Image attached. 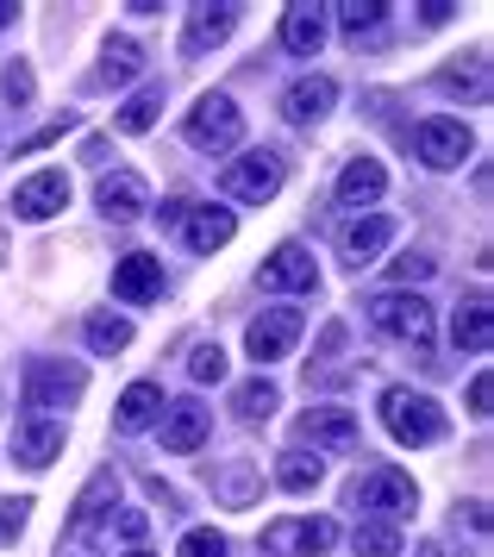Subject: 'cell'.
I'll return each instance as SVG.
<instances>
[{
    "label": "cell",
    "mask_w": 494,
    "mask_h": 557,
    "mask_svg": "<svg viewBox=\"0 0 494 557\" xmlns=\"http://www.w3.org/2000/svg\"><path fill=\"white\" fill-rule=\"evenodd\" d=\"M213 495H220L225 507H250L257 495H263V476H257V463H232V470L213 482Z\"/></svg>",
    "instance_id": "obj_27"
},
{
    "label": "cell",
    "mask_w": 494,
    "mask_h": 557,
    "mask_svg": "<svg viewBox=\"0 0 494 557\" xmlns=\"http://www.w3.org/2000/svg\"><path fill=\"white\" fill-rule=\"evenodd\" d=\"M257 282H263V288H288V295H307V288H320V263H313L307 245H275V251L263 257Z\"/></svg>",
    "instance_id": "obj_10"
},
{
    "label": "cell",
    "mask_w": 494,
    "mask_h": 557,
    "mask_svg": "<svg viewBox=\"0 0 494 557\" xmlns=\"http://www.w3.org/2000/svg\"><path fill=\"white\" fill-rule=\"evenodd\" d=\"M157 220H163V226H182V220H188V201H170L163 213H157Z\"/></svg>",
    "instance_id": "obj_44"
},
{
    "label": "cell",
    "mask_w": 494,
    "mask_h": 557,
    "mask_svg": "<svg viewBox=\"0 0 494 557\" xmlns=\"http://www.w3.org/2000/svg\"><path fill=\"white\" fill-rule=\"evenodd\" d=\"M188 376H195V382H225V351H220V345H195Z\"/></svg>",
    "instance_id": "obj_35"
},
{
    "label": "cell",
    "mask_w": 494,
    "mask_h": 557,
    "mask_svg": "<svg viewBox=\"0 0 494 557\" xmlns=\"http://www.w3.org/2000/svg\"><path fill=\"white\" fill-rule=\"evenodd\" d=\"M0 95H7L13 107H25V101H32V70H25V63H7V76H0Z\"/></svg>",
    "instance_id": "obj_38"
},
{
    "label": "cell",
    "mask_w": 494,
    "mask_h": 557,
    "mask_svg": "<svg viewBox=\"0 0 494 557\" xmlns=\"http://www.w3.org/2000/svg\"><path fill=\"white\" fill-rule=\"evenodd\" d=\"M120 539L138 552V545L150 539V513H138V507H132V513H120Z\"/></svg>",
    "instance_id": "obj_40"
},
{
    "label": "cell",
    "mask_w": 494,
    "mask_h": 557,
    "mask_svg": "<svg viewBox=\"0 0 494 557\" xmlns=\"http://www.w3.org/2000/svg\"><path fill=\"white\" fill-rule=\"evenodd\" d=\"M113 413H120V432H145L150 420L163 413V388H157V382H132Z\"/></svg>",
    "instance_id": "obj_24"
},
{
    "label": "cell",
    "mask_w": 494,
    "mask_h": 557,
    "mask_svg": "<svg viewBox=\"0 0 494 557\" xmlns=\"http://www.w3.org/2000/svg\"><path fill=\"white\" fill-rule=\"evenodd\" d=\"M82 388H88V370L82 363H32L25 370V407L32 413H57V407L82 401Z\"/></svg>",
    "instance_id": "obj_3"
},
{
    "label": "cell",
    "mask_w": 494,
    "mask_h": 557,
    "mask_svg": "<svg viewBox=\"0 0 494 557\" xmlns=\"http://www.w3.org/2000/svg\"><path fill=\"white\" fill-rule=\"evenodd\" d=\"M25 513H32V502H25V495L0 502V545H13V539L25 532Z\"/></svg>",
    "instance_id": "obj_37"
},
{
    "label": "cell",
    "mask_w": 494,
    "mask_h": 557,
    "mask_svg": "<svg viewBox=\"0 0 494 557\" xmlns=\"http://www.w3.org/2000/svg\"><path fill=\"white\" fill-rule=\"evenodd\" d=\"M113 295H120V301H132V307L157 301V295H163V263H157V257H145V251L120 257V263H113Z\"/></svg>",
    "instance_id": "obj_13"
},
{
    "label": "cell",
    "mask_w": 494,
    "mask_h": 557,
    "mask_svg": "<svg viewBox=\"0 0 494 557\" xmlns=\"http://www.w3.org/2000/svg\"><path fill=\"white\" fill-rule=\"evenodd\" d=\"M432 270H439V263H432V257H425V251H407V257H400V263H395V282H425V276H432Z\"/></svg>",
    "instance_id": "obj_39"
},
{
    "label": "cell",
    "mask_w": 494,
    "mask_h": 557,
    "mask_svg": "<svg viewBox=\"0 0 494 557\" xmlns=\"http://www.w3.org/2000/svg\"><path fill=\"white\" fill-rule=\"evenodd\" d=\"M450 338H457L464 351H489V345H494L489 301H470V307H457V320H450Z\"/></svg>",
    "instance_id": "obj_25"
},
{
    "label": "cell",
    "mask_w": 494,
    "mask_h": 557,
    "mask_svg": "<svg viewBox=\"0 0 494 557\" xmlns=\"http://www.w3.org/2000/svg\"><path fill=\"white\" fill-rule=\"evenodd\" d=\"M300 438L307 445H325V451H350L357 445V413H345V407H307Z\"/></svg>",
    "instance_id": "obj_15"
},
{
    "label": "cell",
    "mask_w": 494,
    "mask_h": 557,
    "mask_svg": "<svg viewBox=\"0 0 494 557\" xmlns=\"http://www.w3.org/2000/svg\"><path fill=\"white\" fill-rule=\"evenodd\" d=\"M382 188H388V170L375 157H357V163H345V176H338V201L370 207V201H382Z\"/></svg>",
    "instance_id": "obj_22"
},
{
    "label": "cell",
    "mask_w": 494,
    "mask_h": 557,
    "mask_svg": "<svg viewBox=\"0 0 494 557\" xmlns=\"http://www.w3.org/2000/svg\"><path fill=\"white\" fill-rule=\"evenodd\" d=\"M382 426L395 432L400 445H439L450 432L445 407L432 401V395H413V388H388L382 395Z\"/></svg>",
    "instance_id": "obj_1"
},
{
    "label": "cell",
    "mask_w": 494,
    "mask_h": 557,
    "mask_svg": "<svg viewBox=\"0 0 494 557\" xmlns=\"http://www.w3.org/2000/svg\"><path fill=\"white\" fill-rule=\"evenodd\" d=\"M320 476H325V463H320V457H307V451H288V457H282V470H275V482H282L288 495L320 488Z\"/></svg>",
    "instance_id": "obj_29"
},
{
    "label": "cell",
    "mask_w": 494,
    "mask_h": 557,
    "mask_svg": "<svg viewBox=\"0 0 494 557\" xmlns=\"http://www.w3.org/2000/svg\"><path fill=\"white\" fill-rule=\"evenodd\" d=\"M357 502L370 507V513H413L420 488H413V476H407V470H395V463H375L370 476L357 482Z\"/></svg>",
    "instance_id": "obj_9"
},
{
    "label": "cell",
    "mask_w": 494,
    "mask_h": 557,
    "mask_svg": "<svg viewBox=\"0 0 494 557\" xmlns=\"http://www.w3.org/2000/svg\"><path fill=\"white\" fill-rule=\"evenodd\" d=\"M295 338H300V313H295V307H270L263 320H250L245 351L257 357V363H275V357L295 351Z\"/></svg>",
    "instance_id": "obj_11"
},
{
    "label": "cell",
    "mask_w": 494,
    "mask_h": 557,
    "mask_svg": "<svg viewBox=\"0 0 494 557\" xmlns=\"http://www.w3.org/2000/svg\"><path fill=\"white\" fill-rule=\"evenodd\" d=\"M95 207L107 213V220H138L145 213V182L132 176V170H120V176H100V188H95Z\"/></svg>",
    "instance_id": "obj_19"
},
{
    "label": "cell",
    "mask_w": 494,
    "mask_h": 557,
    "mask_svg": "<svg viewBox=\"0 0 494 557\" xmlns=\"http://www.w3.org/2000/svg\"><path fill=\"white\" fill-rule=\"evenodd\" d=\"M420 13H425V26H445V20L457 13V7H445V0H432V7H420Z\"/></svg>",
    "instance_id": "obj_43"
},
{
    "label": "cell",
    "mask_w": 494,
    "mask_h": 557,
    "mask_svg": "<svg viewBox=\"0 0 494 557\" xmlns=\"http://www.w3.org/2000/svg\"><path fill=\"white\" fill-rule=\"evenodd\" d=\"M470 413H489V370L470 382Z\"/></svg>",
    "instance_id": "obj_42"
},
{
    "label": "cell",
    "mask_w": 494,
    "mask_h": 557,
    "mask_svg": "<svg viewBox=\"0 0 494 557\" xmlns=\"http://www.w3.org/2000/svg\"><path fill=\"white\" fill-rule=\"evenodd\" d=\"M88 345H95L100 357H107V351H125V345H132V326H125V320H107V313H95V320H88Z\"/></svg>",
    "instance_id": "obj_33"
},
{
    "label": "cell",
    "mask_w": 494,
    "mask_h": 557,
    "mask_svg": "<svg viewBox=\"0 0 494 557\" xmlns=\"http://www.w3.org/2000/svg\"><path fill=\"white\" fill-rule=\"evenodd\" d=\"M420 557H445V545H432V539H425V545H420Z\"/></svg>",
    "instance_id": "obj_46"
},
{
    "label": "cell",
    "mask_w": 494,
    "mask_h": 557,
    "mask_svg": "<svg viewBox=\"0 0 494 557\" xmlns=\"http://www.w3.org/2000/svg\"><path fill=\"white\" fill-rule=\"evenodd\" d=\"M338 545V527L325 513H300V520H270L263 527V552L275 557H320Z\"/></svg>",
    "instance_id": "obj_4"
},
{
    "label": "cell",
    "mask_w": 494,
    "mask_h": 557,
    "mask_svg": "<svg viewBox=\"0 0 494 557\" xmlns=\"http://www.w3.org/2000/svg\"><path fill=\"white\" fill-rule=\"evenodd\" d=\"M388 232H395V220H388V213H357V220H345V226H338V251H345V263H357V270H363V263L388 245Z\"/></svg>",
    "instance_id": "obj_14"
},
{
    "label": "cell",
    "mask_w": 494,
    "mask_h": 557,
    "mask_svg": "<svg viewBox=\"0 0 494 557\" xmlns=\"http://www.w3.org/2000/svg\"><path fill=\"white\" fill-rule=\"evenodd\" d=\"M232 232H238V220H232L225 207H195V213H188V245H195L200 257L232 245Z\"/></svg>",
    "instance_id": "obj_23"
},
{
    "label": "cell",
    "mask_w": 494,
    "mask_h": 557,
    "mask_svg": "<svg viewBox=\"0 0 494 557\" xmlns=\"http://www.w3.org/2000/svg\"><path fill=\"white\" fill-rule=\"evenodd\" d=\"M13 13H20V7H13V0H0V32L13 26Z\"/></svg>",
    "instance_id": "obj_45"
},
{
    "label": "cell",
    "mask_w": 494,
    "mask_h": 557,
    "mask_svg": "<svg viewBox=\"0 0 494 557\" xmlns=\"http://www.w3.org/2000/svg\"><path fill=\"white\" fill-rule=\"evenodd\" d=\"M207 432H213V413L200 401H182V407H170V420H163V451H200Z\"/></svg>",
    "instance_id": "obj_20"
},
{
    "label": "cell",
    "mask_w": 494,
    "mask_h": 557,
    "mask_svg": "<svg viewBox=\"0 0 494 557\" xmlns=\"http://www.w3.org/2000/svg\"><path fill=\"white\" fill-rule=\"evenodd\" d=\"M370 320H375L382 338H407V345H425V338H432V307H425L420 295H375Z\"/></svg>",
    "instance_id": "obj_6"
},
{
    "label": "cell",
    "mask_w": 494,
    "mask_h": 557,
    "mask_svg": "<svg viewBox=\"0 0 494 557\" xmlns=\"http://www.w3.org/2000/svg\"><path fill=\"white\" fill-rule=\"evenodd\" d=\"M175 557H225V539L213 527H195V532H182V552Z\"/></svg>",
    "instance_id": "obj_36"
},
{
    "label": "cell",
    "mask_w": 494,
    "mask_h": 557,
    "mask_svg": "<svg viewBox=\"0 0 494 557\" xmlns=\"http://www.w3.org/2000/svg\"><path fill=\"white\" fill-rule=\"evenodd\" d=\"M338 20H345L350 45H363V32H375L382 20H388V7H382V0H350V7H338Z\"/></svg>",
    "instance_id": "obj_32"
},
{
    "label": "cell",
    "mask_w": 494,
    "mask_h": 557,
    "mask_svg": "<svg viewBox=\"0 0 494 557\" xmlns=\"http://www.w3.org/2000/svg\"><path fill=\"white\" fill-rule=\"evenodd\" d=\"M357 557H400V532L395 527H363L357 532Z\"/></svg>",
    "instance_id": "obj_34"
},
{
    "label": "cell",
    "mask_w": 494,
    "mask_h": 557,
    "mask_svg": "<svg viewBox=\"0 0 494 557\" xmlns=\"http://www.w3.org/2000/svg\"><path fill=\"white\" fill-rule=\"evenodd\" d=\"M413 151L425 170H457L470 157V126L464 120H420L413 126Z\"/></svg>",
    "instance_id": "obj_8"
},
{
    "label": "cell",
    "mask_w": 494,
    "mask_h": 557,
    "mask_svg": "<svg viewBox=\"0 0 494 557\" xmlns=\"http://www.w3.org/2000/svg\"><path fill=\"white\" fill-rule=\"evenodd\" d=\"M70 207V176L63 170H38V176H25L13 188V213L20 220H50V213H63Z\"/></svg>",
    "instance_id": "obj_12"
},
{
    "label": "cell",
    "mask_w": 494,
    "mask_h": 557,
    "mask_svg": "<svg viewBox=\"0 0 494 557\" xmlns=\"http://www.w3.org/2000/svg\"><path fill=\"white\" fill-rule=\"evenodd\" d=\"M157 113H163V82L138 88V95L120 107V132H150V126H157Z\"/></svg>",
    "instance_id": "obj_28"
},
{
    "label": "cell",
    "mask_w": 494,
    "mask_h": 557,
    "mask_svg": "<svg viewBox=\"0 0 494 557\" xmlns=\"http://www.w3.org/2000/svg\"><path fill=\"white\" fill-rule=\"evenodd\" d=\"M125 557H150V552H125Z\"/></svg>",
    "instance_id": "obj_47"
},
{
    "label": "cell",
    "mask_w": 494,
    "mask_h": 557,
    "mask_svg": "<svg viewBox=\"0 0 494 557\" xmlns=\"http://www.w3.org/2000/svg\"><path fill=\"white\" fill-rule=\"evenodd\" d=\"M132 76H138V45H132V38H107L95 82L100 88H120V82H132Z\"/></svg>",
    "instance_id": "obj_26"
},
{
    "label": "cell",
    "mask_w": 494,
    "mask_h": 557,
    "mask_svg": "<svg viewBox=\"0 0 494 557\" xmlns=\"http://www.w3.org/2000/svg\"><path fill=\"white\" fill-rule=\"evenodd\" d=\"M275 401H282V395H275V382L257 376V382H245V388L232 395V413H238V420H270Z\"/></svg>",
    "instance_id": "obj_30"
},
{
    "label": "cell",
    "mask_w": 494,
    "mask_h": 557,
    "mask_svg": "<svg viewBox=\"0 0 494 557\" xmlns=\"http://www.w3.org/2000/svg\"><path fill=\"white\" fill-rule=\"evenodd\" d=\"M245 138V113L232 107V95H200L188 113V145L195 151H232Z\"/></svg>",
    "instance_id": "obj_2"
},
{
    "label": "cell",
    "mask_w": 494,
    "mask_h": 557,
    "mask_svg": "<svg viewBox=\"0 0 494 557\" xmlns=\"http://www.w3.org/2000/svg\"><path fill=\"white\" fill-rule=\"evenodd\" d=\"M282 45L295 57H320V45H325V7H288L282 13Z\"/></svg>",
    "instance_id": "obj_21"
},
{
    "label": "cell",
    "mask_w": 494,
    "mask_h": 557,
    "mask_svg": "<svg viewBox=\"0 0 494 557\" xmlns=\"http://www.w3.org/2000/svg\"><path fill=\"white\" fill-rule=\"evenodd\" d=\"M332 101H338V88L325 76H300L288 95H282V113L295 120V126H313V120H325L332 113Z\"/></svg>",
    "instance_id": "obj_18"
},
{
    "label": "cell",
    "mask_w": 494,
    "mask_h": 557,
    "mask_svg": "<svg viewBox=\"0 0 494 557\" xmlns=\"http://www.w3.org/2000/svg\"><path fill=\"white\" fill-rule=\"evenodd\" d=\"M120 502V476L113 470H100L88 488H82V502H75V513H70V545L63 552L70 557H82V552H95V527L107 520V507Z\"/></svg>",
    "instance_id": "obj_7"
},
{
    "label": "cell",
    "mask_w": 494,
    "mask_h": 557,
    "mask_svg": "<svg viewBox=\"0 0 494 557\" xmlns=\"http://www.w3.org/2000/svg\"><path fill=\"white\" fill-rule=\"evenodd\" d=\"M57 451H63V426H57V420L32 413V420H20V426H13V457H20V463L45 470V463H50Z\"/></svg>",
    "instance_id": "obj_16"
},
{
    "label": "cell",
    "mask_w": 494,
    "mask_h": 557,
    "mask_svg": "<svg viewBox=\"0 0 494 557\" xmlns=\"http://www.w3.org/2000/svg\"><path fill=\"white\" fill-rule=\"evenodd\" d=\"M464 63V57H457ZM445 95H470V101H489V70H482V57H470L464 70H445Z\"/></svg>",
    "instance_id": "obj_31"
},
{
    "label": "cell",
    "mask_w": 494,
    "mask_h": 557,
    "mask_svg": "<svg viewBox=\"0 0 494 557\" xmlns=\"http://www.w3.org/2000/svg\"><path fill=\"white\" fill-rule=\"evenodd\" d=\"M220 188L232 195V201H250V207L275 201V188H282V157L275 151H250V157H238V163H225Z\"/></svg>",
    "instance_id": "obj_5"
},
{
    "label": "cell",
    "mask_w": 494,
    "mask_h": 557,
    "mask_svg": "<svg viewBox=\"0 0 494 557\" xmlns=\"http://www.w3.org/2000/svg\"><path fill=\"white\" fill-rule=\"evenodd\" d=\"M70 126H75V120H70V113H63V120H50L45 132H32V138H25L20 151H45V145H57V138H63V132H70Z\"/></svg>",
    "instance_id": "obj_41"
},
{
    "label": "cell",
    "mask_w": 494,
    "mask_h": 557,
    "mask_svg": "<svg viewBox=\"0 0 494 557\" xmlns=\"http://www.w3.org/2000/svg\"><path fill=\"white\" fill-rule=\"evenodd\" d=\"M232 26H238V7H195V13H188V32H182V51L188 57L213 51V45L232 38Z\"/></svg>",
    "instance_id": "obj_17"
}]
</instances>
